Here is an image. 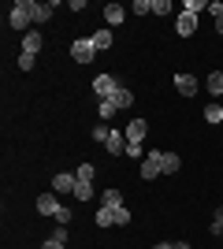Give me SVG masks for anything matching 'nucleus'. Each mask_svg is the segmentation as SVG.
I'll return each instance as SVG.
<instances>
[{
  "mask_svg": "<svg viewBox=\"0 0 223 249\" xmlns=\"http://www.w3.org/2000/svg\"><path fill=\"white\" fill-rule=\"evenodd\" d=\"M171 11V0H153V15H168Z\"/></svg>",
  "mask_w": 223,
  "mask_h": 249,
  "instance_id": "c85d7f7f",
  "label": "nucleus"
},
{
  "mask_svg": "<svg viewBox=\"0 0 223 249\" xmlns=\"http://www.w3.org/2000/svg\"><path fill=\"white\" fill-rule=\"evenodd\" d=\"M34 60H37V56H30V52H19V71H34Z\"/></svg>",
  "mask_w": 223,
  "mask_h": 249,
  "instance_id": "a878e982",
  "label": "nucleus"
},
{
  "mask_svg": "<svg viewBox=\"0 0 223 249\" xmlns=\"http://www.w3.org/2000/svg\"><path fill=\"white\" fill-rule=\"evenodd\" d=\"M41 41H45V37H41L37 30H26V34H22V52L37 56V52H41Z\"/></svg>",
  "mask_w": 223,
  "mask_h": 249,
  "instance_id": "f8f14e48",
  "label": "nucleus"
},
{
  "mask_svg": "<svg viewBox=\"0 0 223 249\" xmlns=\"http://www.w3.org/2000/svg\"><path fill=\"white\" fill-rule=\"evenodd\" d=\"M208 93H212L216 101H223V74H220V71L208 74Z\"/></svg>",
  "mask_w": 223,
  "mask_h": 249,
  "instance_id": "f3484780",
  "label": "nucleus"
},
{
  "mask_svg": "<svg viewBox=\"0 0 223 249\" xmlns=\"http://www.w3.org/2000/svg\"><path fill=\"white\" fill-rule=\"evenodd\" d=\"M153 249H175V242H156Z\"/></svg>",
  "mask_w": 223,
  "mask_h": 249,
  "instance_id": "473e14b6",
  "label": "nucleus"
},
{
  "mask_svg": "<svg viewBox=\"0 0 223 249\" xmlns=\"http://www.w3.org/2000/svg\"><path fill=\"white\" fill-rule=\"evenodd\" d=\"M119 86H123V82H119L116 74H97V78H93V93L101 97V101H108V97L116 93Z\"/></svg>",
  "mask_w": 223,
  "mask_h": 249,
  "instance_id": "39448f33",
  "label": "nucleus"
},
{
  "mask_svg": "<svg viewBox=\"0 0 223 249\" xmlns=\"http://www.w3.org/2000/svg\"><path fill=\"white\" fill-rule=\"evenodd\" d=\"M130 11H134V15H153V0H134Z\"/></svg>",
  "mask_w": 223,
  "mask_h": 249,
  "instance_id": "4be33fe9",
  "label": "nucleus"
},
{
  "mask_svg": "<svg viewBox=\"0 0 223 249\" xmlns=\"http://www.w3.org/2000/svg\"><path fill=\"white\" fill-rule=\"evenodd\" d=\"M160 167H164V175H175V171L182 167V160L175 153H160Z\"/></svg>",
  "mask_w": 223,
  "mask_h": 249,
  "instance_id": "2eb2a0df",
  "label": "nucleus"
},
{
  "mask_svg": "<svg viewBox=\"0 0 223 249\" xmlns=\"http://www.w3.org/2000/svg\"><path fill=\"white\" fill-rule=\"evenodd\" d=\"M41 249H64V242H56V238H45V246Z\"/></svg>",
  "mask_w": 223,
  "mask_h": 249,
  "instance_id": "2f4dec72",
  "label": "nucleus"
},
{
  "mask_svg": "<svg viewBox=\"0 0 223 249\" xmlns=\"http://www.w3.org/2000/svg\"><path fill=\"white\" fill-rule=\"evenodd\" d=\"M93 56H97L93 37H78V41H71V60H74V63H89Z\"/></svg>",
  "mask_w": 223,
  "mask_h": 249,
  "instance_id": "20e7f679",
  "label": "nucleus"
},
{
  "mask_svg": "<svg viewBox=\"0 0 223 249\" xmlns=\"http://www.w3.org/2000/svg\"><path fill=\"white\" fill-rule=\"evenodd\" d=\"M123 19H127V8H123V4H108L104 8V22L108 26H119Z\"/></svg>",
  "mask_w": 223,
  "mask_h": 249,
  "instance_id": "ddd939ff",
  "label": "nucleus"
},
{
  "mask_svg": "<svg viewBox=\"0 0 223 249\" xmlns=\"http://www.w3.org/2000/svg\"><path fill=\"white\" fill-rule=\"evenodd\" d=\"M30 22H34V0H15L8 11V26L11 30H30Z\"/></svg>",
  "mask_w": 223,
  "mask_h": 249,
  "instance_id": "f03ea898",
  "label": "nucleus"
},
{
  "mask_svg": "<svg viewBox=\"0 0 223 249\" xmlns=\"http://www.w3.org/2000/svg\"><path fill=\"white\" fill-rule=\"evenodd\" d=\"M37 212H41V216H56V212H60V197H56V190H49V194L37 197Z\"/></svg>",
  "mask_w": 223,
  "mask_h": 249,
  "instance_id": "1a4fd4ad",
  "label": "nucleus"
},
{
  "mask_svg": "<svg viewBox=\"0 0 223 249\" xmlns=\"http://www.w3.org/2000/svg\"><path fill=\"white\" fill-rule=\"evenodd\" d=\"M49 238H56V242H64V246H67V227H56Z\"/></svg>",
  "mask_w": 223,
  "mask_h": 249,
  "instance_id": "c756f323",
  "label": "nucleus"
},
{
  "mask_svg": "<svg viewBox=\"0 0 223 249\" xmlns=\"http://www.w3.org/2000/svg\"><path fill=\"white\" fill-rule=\"evenodd\" d=\"M175 30H179L182 37H190V34L197 30V15H190V11H179V19H175Z\"/></svg>",
  "mask_w": 223,
  "mask_h": 249,
  "instance_id": "9d476101",
  "label": "nucleus"
},
{
  "mask_svg": "<svg viewBox=\"0 0 223 249\" xmlns=\"http://www.w3.org/2000/svg\"><path fill=\"white\" fill-rule=\"evenodd\" d=\"M74 186H78V175H74V171H60V175H52V190H56V194H74Z\"/></svg>",
  "mask_w": 223,
  "mask_h": 249,
  "instance_id": "0eeeda50",
  "label": "nucleus"
},
{
  "mask_svg": "<svg viewBox=\"0 0 223 249\" xmlns=\"http://www.w3.org/2000/svg\"><path fill=\"white\" fill-rule=\"evenodd\" d=\"M93 142H97V145H104L112 156H123V153H127V134L116 130V126H97V130H93Z\"/></svg>",
  "mask_w": 223,
  "mask_h": 249,
  "instance_id": "f257e3e1",
  "label": "nucleus"
},
{
  "mask_svg": "<svg viewBox=\"0 0 223 249\" xmlns=\"http://www.w3.org/2000/svg\"><path fill=\"white\" fill-rule=\"evenodd\" d=\"M101 205H104V208L123 205V190H104V194H101Z\"/></svg>",
  "mask_w": 223,
  "mask_h": 249,
  "instance_id": "6ab92c4d",
  "label": "nucleus"
},
{
  "mask_svg": "<svg viewBox=\"0 0 223 249\" xmlns=\"http://www.w3.org/2000/svg\"><path fill=\"white\" fill-rule=\"evenodd\" d=\"M220 104H223V101H220Z\"/></svg>",
  "mask_w": 223,
  "mask_h": 249,
  "instance_id": "c9c22d12",
  "label": "nucleus"
},
{
  "mask_svg": "<svg viewBox=\"0 0 223 249\" xmlns=\"http://www.w3.org/2000/svg\"><path fill=\"white\" fill-rule=\"evenodd\" d=\"M205 119H208V123H223V104H208V108H205Z\"/></svg>",
  "mask_w": 223,
  "mask_h": 249,
  "instance_id": "412c9836",
  "label": "nucleus"
},
{
  "mask_svg": "<svg viewBox=\"0 0 223 249\" xmlns=\"http://www.w3.org/2000/svg\"><path fill=\"white\" fill-rule=\"evenodd\" d=\"M112 41H116V37H112V30H97V34H93V49H97V52L112 49Z\"/></svg>",
  "mask_w": 223,
  "mask_h": 249,
  "instance_id": "dca6fc26",
  "label": "nucleus"
},
{
  "mask_svg": "<svg viewBox=\"0 0 223 249\" xmlns=\"http://www.w3.org/2000/svg\"><path fill=\"white\" fill-rule=\"evenodd\" d=\"M156 175H164V167H160V153L153 149V153H145V160H141V178H156Z\"/></svg>",
  "mask_w": 223,
  "mask_h": 249,
  "instance_id": "423d86ee",
  "label": "nucleus"
},
{
  "mask_svg": "<svg viewBox=\"0 0 223 249\" xmlns=\"http://www.w3.org/2000/svg\"><path fill=\"white\" fill-rule=\"evenodd\" d=\"M182 11L197 15V11H208V4H205V0H186V8H182Z\"/></svg>",
  "mask_w": 223,
  "mask_h": 249,
  "instance_id": "bb28decb",
  "label": "nucleus"
},
{
  "mask_svg": "<svg viewBox=\"0 0 223 249\" xmlns=\"http://www.w3.org/2000/svg\"><path fill=\"white\" fill-rule=\"evenodd\" d=\"M93 219H97V227H127V223H130V208L127 205H116V208L101 205Z\"/></svg>",
  "mask_w": 223,
  "mask_h": 249,
  "instance_id": "7ed1b4c3",
  "label": "nucleus"
},
{
  "mask_svg": "<svg viewBox=\"0 0 223 249\" xmlns=\"http://www.w3.org/2000/svg\"><path fill=\"white\" fill-rule=\"evenodd\" d=\"M93 194H97L93 182H78V186H74V197L78 201H93Z\"/></svg>",
  "mask_w": 223,
  "mask_h": 249,
  "instance_id": "aec40b11",
  "label": "nucleus"
},
{
  "mask_svg": "<svg viewBox=\"0 0 223 249\" xmlns=\"http://www.w3.org/2000/svg\"><path fill=\"white\" fill-rule=\"evenodd\" d=\"M220 74H223V67H220Z\"/></svg>",
  "mask_w": 223,
  "mask_h": 249,
  "instance_id": "f704fd0d",
  "label": "nucleus"
},
{
  "mask_svg": "<svg viewBox=\"0 0 223 249\" xmlns=\"http://www.w3.org/2000/svg\"><path fill=\"white\" fill-rule=\"evenodd\" d=\"M127 156H130V160H138V156H145V149H141V145H127Z\"/></svg>",
  "mask_w": 223,
  "mask_h": 249,
  "instance_id": "7c9ffc66",
  "label": "nucleus"
},
{
  "mask_svg": "<svg viewBox=\"0 0 223 249\" xmlns=\"http://www.w3.org/2000/svg\"><path fill=\"white\" fill-rule=\"evenodd\" d=\"M149 134V123L145 119H130V126H127V145H141V138Z\"/></svg>",
  "mask_w": 223,
  "mask_h": 249,
  "instance_id": "6e6552de",
  "label": "nucleus"
},
{
  "mask_svg": "<svg viewBox=\"0 0 223 249\" xmlns=\"http://www.w3.org/2000/svg\"><path fill=\"white\" fill-rule=\"evenodd\" d=\"M175 89H179L182 97H193L197 93V78H193V74H175Z\"/></svg>",
  "mask_w": 223,
  "mask_h": 249,
  "instance_id": "9b49d317",
  "label": "nucleus"
},
{
  "mask_svg": "<svg viewBox=\"0 0 223 249\" xmlns=\"http://www.w3.org/2000/svg\"><path fill=\"white\" fill-rule=\"evenodd\" d=\"M52 8L56 4H37V0H34V22H49L52 19Z\"/></svg>",
  "mask_w": 223,
  "mask_h": 249,
  "instance_id": "a211bd4d",
  "label": "nucleus"
},
{
  "mask_svg": "<svg viewBox=\"0 0 223 249\" xmlns=\"http://www.w3.org/2000/svg\"><path fill=\"white\" fill-rule=\"evenodd\" d=\"M175 249H190V246H186V242H175Z\"/></svg>",
  "mask_w": 223,
  "mask_h": 249,
  "instance_id": "72a5a7b5",
  "label": "nucleus"
},
{
  "mask_svg": "<svg viewBox=\"0 0 223 249\" xmlns=\"http://www.w3.org/2000/svg\"><path fill=\"white\" fill-rule=\"evenodd\" d=\"M52 219H56V223H60V227H67V223H71L74 216H71V208H67V205H60V212H56Z\"/></svg>",
  "mask_w": 223,
  "mask_h": 249,
  "instance_id": "b1692460",
  "label": "nucleus"
},
{
  "mask_svg": "<svg viewBox=\"0 0 223 249\" xmlns=\"http://www.w3.org/2000/svg\"><path fill=\"white\" fill-rule=\"evenodd\" d=\"M97 112H101V119H112V115H116L119 108H116L112 101H101V104H97Z\"/></svg>",
  "mask_w": 223,
  "mask_h": 249,
  "instance_id": "5701e85b",
  "label": "nucleus"
},
{
  "mask_svg": "<svg viewBox=\"0 0 223 249\" xmlns=\"http://www.w3.org/2000/svg\"><path fill=\"white\" fill-rule=\"evenodd\" d=\"M74 175H78V182H93V164H82Z\"/></svg>",
  "mask_w": 223,
  "mask_h": 249,
  "instance_id": "393cba45",
  "label": "nucleus"
},
{
  "mask_svg": "<svg viewBox=\"0 0 223 249\" xmlns=\"http://www.w3.org/2000/svg\"><path fill=\"white\" fill-rule=\"evenodd\" d=\"M108 101H112V104L119 108V112H123V108H130V104H134V93H130L127 86H119V89H116L112 97H108Z\"/></svg>",
  "mask_w": 223,
  "mask_h": 249,
  "instance_id": "4468645a",
  "label": "nucleus"
},
{
  "mask_svg": "<svg viewBox=\"0 0 223 249\" xmlns=\"http://www.w3.org/2000/svg\"><path fill=\"white\" fill-rule=\"evenodd\" d=\"M212 234H223V208L212 212Z\"/></svg>",
  "mask_w": 223,
  "mask_h": 249,
  "instance_id": "cd10ccee",
  "label": "nucleus"
}]
</instances>
